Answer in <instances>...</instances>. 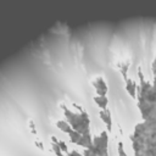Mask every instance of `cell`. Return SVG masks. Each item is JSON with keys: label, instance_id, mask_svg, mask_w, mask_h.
I'll return each mask as SVG.
<instances>
[{"label": "cell", "instance_id": "1", "mask_svg": "<svg viewBox=\"0 0 156 156\" xmlns=\"http://www.w3.org/2000/svg\"><path fill=\"white\" fill-rule=\"evenodd\" d=\"M63 113L67 118V123L71 126V128L80 134L89 133V116L85 111H82L79 113L72 112L71 110L63 107Z\"/></svg>", "mask_w": 156, "mask_h": 156}, {"label": "cell", "instance_id": "2", "mask_svg": "<svg viewBox=\"0 0 156 156\" xmlns=\"http://www.w3.org/2000/svg\"><path fill=\"white\" fill-rule=\"evenodd\" d=\"M91 83H93V85L95 87L96 95H99V96H106V93H107V84H106L105 79H104L101 76L95 77V78L91 80Z\"/></svg>", "mask_w": 156, "mask_h": 156}, {"label": "cell", "instance_id": "3", "mask_svg": "<svg viewBox=\"0 0 156 156\" xmlns=\"http://www.w3.org/2000/svg\"><path fill=\"white\" fill-rule=\"evenodd\" d=\"M99 116H100V118L102 119V122L105 123V126L107 127V130L111 132V129H112V117H111L110 110H108V108H102V110H100Z\"/></svg>", "mask_w": 156, "mask_h": 156}, {"label": "cell", "instance_id": "4", "mask_svg": "<svg viewBox=\"0 0 156 156\" xmlns=\"http://www.w3.org/2000/svg\"><path fill=\"white\" fill-rule=\"evenodd\" d=\"M136 88H138L136 82H134L133 79H126V89H127V91L129 93V95L132 98H136V94H135Z\"/></svg>", "mask_w": 156, "mask_h": 156}, {"label": "cell", "instance_id": "5", "mask_svg": "<svg viewBox=\"0 0 156 156\" xmlns=\"http://www.w3.org/2000/svg\"><path fill=\"white\" fill-rule=\"evenodd\" d=\"M94 101H95L96 105L100 107V110L107 108V102H108L107 96H99V95H96V96H94Z\"/></svg>", "mask_w": 156, "mask_h": 156}, {"label": "cell", "instance_id": "6", "mask_svg": "<svg viewBox=\"0 0 156 156\" xmlns=\"http://www.w3.org/2000/svg\"><path fill=\"white\" fill-rule=\"evenodd\" d=\"M56 126H57V128L60 129V130H62L63 133H69L71 130H72V128H71V126L66 122V121H57V123H56Z\"/></svg>", "mask_w": 156, "mask_h": 156}, {"label": "cell", "instance_id": "7", "mask_svg": "<svg viewBox=\"0 0 156 156\" xmlns=\"http://www.w3.org/2000/svg\"><path fill=\"white\" fill-rule=\"evenodd\" d=\"M117 156H127V154L124 152L122 141H118V144H117Z\"/></svg>", "mask_w": 156, "mask_h": 156}, {"label": "cell", "instance_id": "8", "mask_svg": "<svg viewBox=\"0 0 156 156\" xmlns=\"http://www.w3.org/2000/svg\"><path fill=\"white\" fill-rule=\"evenodd\" d=\"M52 150L55 151V154H56V155H58V156H65V154L61 151V149L57 146V144H56V143H52Z\"/></svg>", "mask_w": 156, "mask_h": 156}, {"label": "cell", "instance_id": "9", "mask_svg": "<svg viewBox=\"0 0 156 156\" xmlns=\"http://www.w3.org/2000/svg\"><path fill=\"white\" fill-rule=\"evenodd\" d=\"M65 156H83L82 154H79L78 151H76V150H71V151H68V152H66L65 154Z\"/></svg>", "mask_w": 156, "mask_h": 156}]
</instances>
